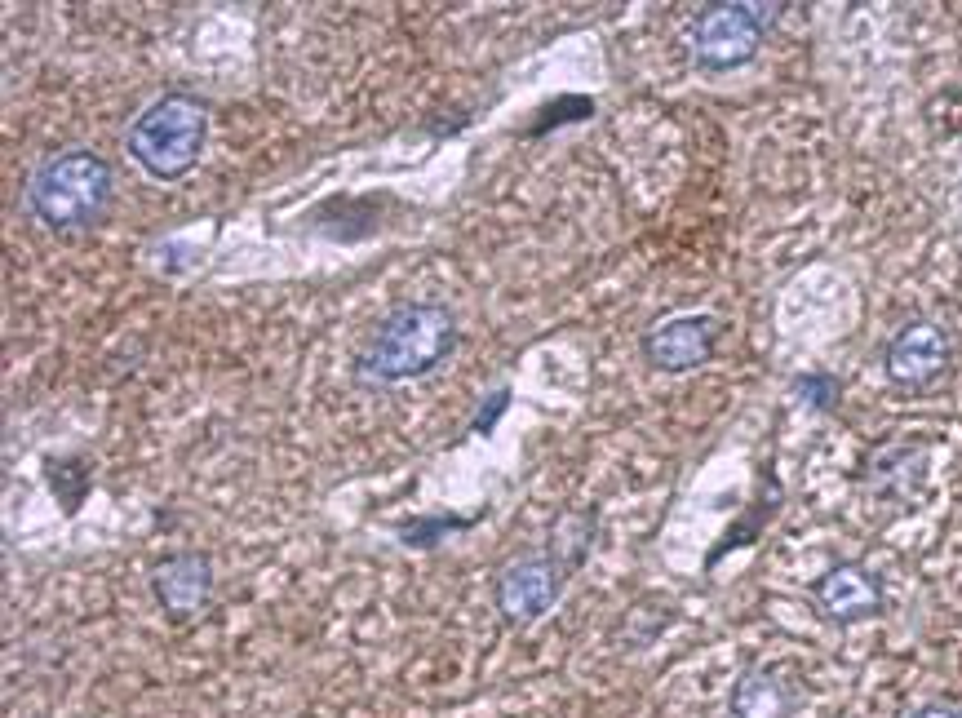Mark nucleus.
<instances>
[{"label": "nucleus", "instance_id": "obj_9", "mask_svg": "<svg viewBox=\"0 0 962 718\" xmlns=\"http://www.w3.org/2000/svg\"><path fill=\"white\" fill-rule=\"evenodd\" d=\"M812 599L825 621L834 625H856L883 612V581L865 568V563H834L821 572L812 586Z\"/></svg>", "mask_w": 962, "mask_h": 718}, {"label": "nucleus", "instance_id": "obj_8", "mask_svg": "<svg viewBox=\"0 0 962 718\" xmlns=\"http://www.w3.org/2000/svg\"><path fill=\"white\" fill-rule=\"evenodd\" d=\"M213 590H218V581H213V563H209V555H200V550H191V555H173V559H165L156 572H151V594H156V603L165 608V617H173V621L204 617L209 603H213Z\"/></svg>", "mask_w": 962, "mask_h": 718}, {"label": "nucleus", "instance_id": "obj_3", "mask_svg": "<svg viewBox=\"0 0 962 718\" xmlns=\"http://www.w3.org/2000/svg\"><path fill=\"white\" fill-rule=\"evenodd\" d=\"M209 142V107L191 94H165L129 125V156L156 182L187 178Z\"/></svg>", "mask_w": 962, "mask_h": 718}, {"label": "nucleus", "instance_id": "obj_6", "mask_svg": "<svg viewBox=\"0 0 962 718\" xmlns=\"http://www.w3.org/2000/svg\"><path fill=\"white\" fill-rule=\"evenodd\" d=\"M949 359H954V342H949L945 324L936 320H909L892 333L883 351V368L887 377L900 386V391H927L940 377L949 373Z\"/></svg>", "mask_w": 962, "mask_h": 718}, {"label": "nucleus", "instance_id": "obj_1", "mask_svg": "<svg viewBox=\"0 0 962 718\" xmlns=\"http://www.w3.org/2000/svg\"><path fill=\"white\" fill-rule=\"evenodd\" d=\"M457 351V320L439 302H399L368 333L355 377L368 386H399L426 377Z\"/></svg>", "mask_w": 962, "mask_h": 718}, {"label": "nucleus", "instance_id": "obj_10", "mask_svg": "<svg viewBox=\"0 0 962 718\" xmlns=\"http://www.w3.org/2000/svg\"><path fill=\"white\" fill-rule=\"evenodd\" d=\"M923 475H927V448L923 444H887V448H874L861 470L865 488L883 501H914V492L923 488Z\"/></svg>", "mask_w": 962, "mask_h": 718}, {"label": "nucleus", "instance_id": "obj_2", "mask_svg": "<svg viewBox=\"0 0 962 718\" xmlns=\"http://www.w3.org/2000/svg\"><path fill=\"white\" fill-rule=\"evenodd\" d=\"M116 200V173L89 147L45 156L27 178V209L49 231H94Z\"/></svg>", "mask_w": 962, "mask_h": 718}, {"label": "nucleus", "instance_id": "obj_11", "mask_svg": "<svg viewBox=\"0 0 962 718\" xmlns=\"http://www.w3.org/2000/svg\"><path fill=\"white\" fill-rule=\"evenodd\" d=\"M732 718H794L798 692L776 670H745L732 687Z\"/></svg>", "mask_w": 962, "mask_h": 718}, {"label": "nucleus", "instance_id": "obj_5", "mask_svg": "<svg viewBox=\"0 0 962 718\" xmlns=\"http://www.w3.org/2000/svg\"><path fill=\"white\" fill-rule=\"evenodd\" d=\"M564 581H568V568L550 555V550L510 559L493 581L497 612L510 625H528V621L546 617V612L559 603V594H564Z\"/></svg>", "mask_w": 962, "mask_h": 718}, {"label": "nucleus", "instance_id": "obj_16", "mask_svg": "<svg viewBox=\"0 0 962 718\" xmlns=\"http://www.w3.org/2000/svg\"><path fill=\"white\" fill-rule=\"evenodd\" d=\"M909 718H962L958 705H923V710H914Z\"/></svg>", "mask_w": 962, "mask_h": 718}, {"label": "nucleus", "instance_id": "obj_4", "mask_svg": "<svg viewBox=\"0 0 962 718\" xmlns=\"http://www.w3.org/2000/svg\"><path fill=\"white\" fill-rule=\"evenodd\" d=\"M767 18H772V5H741V0H719V5H705L692 23V58L705 71H732L745 67L763 45Z\"/></svg>", "mask_w": 962, "mask_h": 718}, {"label": "nucleus", "instance_id": "obj_13", "mask_svg": "<svg viewBox=\"0 0 962 718\" xmlns=\"http://www.w3.org/2000/svg\"><path fill=\"white\" fill-rule=\"evenodd\" d=\"M794 395L803 399V404L830 413L838 404V395H843V386H838V377H830V373H803V377H794Z\"/></svg>", "mask_w": 962, "mask_h": 718}, {"label": "nucleus", "instance_id": "obj_14", "mask_svg": "<svg viewBox=\"0 0 962 718\" xmlns=\"http://www.w3.org/2000/svg\"><path fill=\"white\" fill-rule=\"evenodd\" d=\"M444 528H462L457 519H413V523H399V537L408 541V546H435V537Z\"/></svg>", "mask_w": 962, "mask_h": 718}, {"label": "nucleus", "instance_id": "obj_12", "mask_svg": "<svg viewBox=\"0 0 962 718\" xmlns=\"http://www.w3.org/2000/svg\"><path fill=\"white\" fill-rule=\"evenodd\" d=\"M590 541H595V515H590V510H568V515L555 523V532H550V555L572 572L590 555Z\"/></svg>", "mask_w": 962, "mask_h": 718}, {"label": "nucleus", "instance_id": "obj_7", "mask_svg": "<svg viewBox=\"0 0 962 718\" xmlns=\"http://www.w3.org/2000/svg\"><path fill=\"white\" fill-rule=\"evenodd\" d=\"M719 346V320L714 315H670L643 333V359L657 373H692Z\"/></svg>", "mask_w": 962, "mask_h": 718}, {"label": "nucleus", "instance_id": "obj_15", "mask_svg": "<svg viewBox=\"0 0 962 718\" xmlns=\"http://www.w3.org/2000/svg\"><path fill=\"white\" fill-rule=\"evenodd\" d=\"M506 399H510V391H497L493 399H488V413L475 417V430H488V426H493L497 417H501V408H506Z\"/></svg>", "mask_w": 962, "mask_h": 718}]
</instances>
